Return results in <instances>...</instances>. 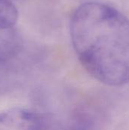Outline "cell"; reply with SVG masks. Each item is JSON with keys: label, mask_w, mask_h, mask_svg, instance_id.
Segmentation results:
<instances>
[{"label": "cell", "mask_w": 129, "mask_h": 130, "mask_svg": "<svg viewBox=\"0 0 129 130\" xmlns=\"http://www.w3.org/2000/svg\"><path fill=\"white\" fill-rule=\"evenodd\" d=\"M12 82L13 78L10 72L5 67V64L0 63V92L8 88Z\"/></svg>", "instance_id": "obj_5"}, {"label": "cell", "mask_w": 129, "mask_h": 130, "mask_svg": "<svg viewBox=\"0 0 129 130\" xmlns=\"http://www.w3.org/2000/svg\"><path fill=\"white\" fill-rule=\"evenodd\" d=\"M73 48L87 72L110 87L129 83V19L100 2L83 3L69 26Z\"/></svg>", "instance_id": "obj_1"}, {"label": "cell", "mask_w": 129, "mask_h": 130, "mask_svg": "<svg viewBox=\"0 0 129 130\" xmlns=\"http://www.w3.org/2000/svg\"><path fill=\"white\" fill-rule=\"evenodd\" d=\"M43 122L34 111L14 107L0 111V130H42Z\"/></svg>", "instance_id": "obj_2"}, {"label": "cell", "mask_w": 129, "mask_h": 130, "mask_svg": "<svg viewBox=\"0 0 129 130\" xmlns=\"http://www.w3.org/2000/svg\"><path fill=\"white\" fill-rule=\"evenodd\" d=\"M23 40L21 34L14 27H0V63L15 57L21 50Z\"/></svg>", "instance_id": "obj_3"}, {"label": "cell", "mask_w": 129, "mask_h": 130, "mask_svg": "<svg viewBox=\"0 0 129 130\" xmlns=\"http://www.w3.org/2000/svg\"><path fill=\"white\" fill-rule=\"evenodd\" d=\"M18 19V11L12 0H0V27H14Z\"/></svg>", "instance_id": "obj_4"}, {"label": "cell", "mask_w": 129, "mask_h": 130, "mask_svg": "<svg viewBox=\"0 0 129 130\" xmlns=\"http://www.w3.org/2000/svg\"><path fill=\"white\" fill-rule=\"evenodd\" d=\"M68 130H91L90 120L84 117L77 119Z\"/></svg>", "instance_id": "obj_6"}]
</instances>
